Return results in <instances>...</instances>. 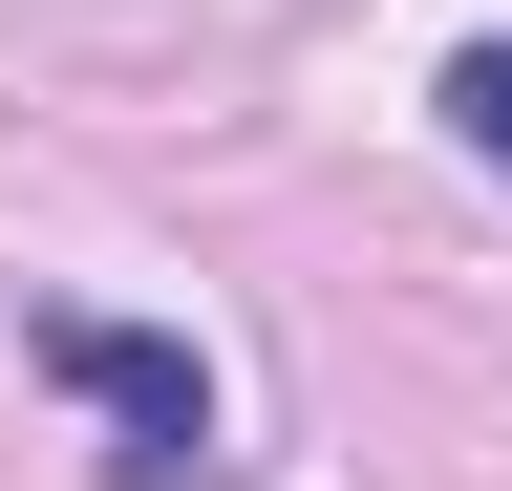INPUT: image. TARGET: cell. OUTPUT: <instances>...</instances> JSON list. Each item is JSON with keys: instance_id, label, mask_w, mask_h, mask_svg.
I'll list each match as a JSON object with an SVG mask.
<instances>
[{"instance_id": "6da1fadb", "label": "cell", "mask_w": 512, "mask_h": 491, "mask_svg": "<svg viewBox=\"0 0 512 491\" xmlns=\"http://www.w3.org/2000/svg\"><path fill=\"white\" fill-rule=\"evenodd\" d=\"M22 363L107 427V470H128V491H214V363H192L171 321H86V299H43Z\"/></svg>"}, {"instance_id": "7a4b0ae2", "label": "cell", "mask_w": 512, "mask_h": 491, "mask_svg": "<svg viewBox=\"0 0 512 491\" xmlns=\"http://www.w3.org/2000/svg\"><path fill=\"white\" fill-rule=\"evenodd\" d=\"M448 150L512 171V43H448Z\"/></svg>"}]
</instances>
